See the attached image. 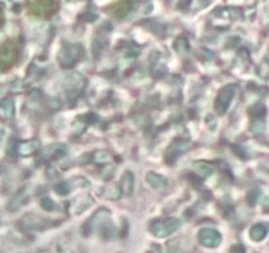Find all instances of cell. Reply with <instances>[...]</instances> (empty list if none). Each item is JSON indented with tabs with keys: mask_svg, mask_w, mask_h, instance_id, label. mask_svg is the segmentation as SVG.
I'll return each mask as SVG.
<instances>
[{
	"mask_svg": "<svg viewBox=\"0 0 269 253\" xmlns=\"http://www.w3.org/2000/svg\"><path fill=\"white\" fill-rule=\"evenodd\" d=\"M19 58V48L15 41H6L0 46V71H7Z\"/></svg>",
	"mask_w": 269,
	"mask_h": 253,
	"instance_id": "cell-1",
	"label": "cell"
},
{
	"mask_svg": "<svg viewBox=\"0 0 269 253\" xmlns=\"http://www.w3.org/2000/svg\"><path fill=\"white\" fill-rule=\"evenodd\" d=\"M235 91H236V86L235 85H227L220 89L218 93L217 101H215V111L219 115L226 114V111L230 107L231 102L234 99Z\"/></svg>",
	"mask_w": 269,
	"mask_h": 253,
	"instance_id": "cell-2",
	"label": "cell"
},
{
	"mask_svg": "<svg viewBox=\"0 0 269 253\" xmlns=\"http://www.w3.org/2000/svg\"><path fill=\"white\" fill-rule=\"evenodd\" d=\"M83 56V48L77 44L65 45L60 52V62L63 67H70Z\"/></svg>",
	"mask_w": 269,
	"mask_h": 253,
	"instance_id": "cell-3",
	"label": "cell"
},
{
	"mask_svg": "<svg viewBox=\"0 0 269 253\" xmlns=\"http://www.w3.org/2000/svg\"><path fill=\"white\" fill-rule=\"evenodd\" d=\"M180 227V222L177 219H168V220H164V222L156 223V227L153 228L154 235L160 236V237H164V236L169 235L173 231Z\"/></svg>",
	"mask_w": 269,
	"mask_h": 253,
	"instance_id": "cell-4",
	"label": "cell"
},
{
	"mask_svg": "<svg viewBox=\"0 0 269 253\" xmlns=\"http://www.w3.org/2000/svg\"><path fill=\"white\" fill-rule=\"evenodd\" d=\"M186 149H188V142L186 141H177L174 144H171L165 153V161L173 163Z\"/></svg>",
	"mask_w": 269,
	"mask_h": 253,
	"instance_id": "cell-5",
	"label": "cell"
},
{
	"mask_svg": "<svg viewBox=\"0 0 269 253\" xmlns=\"http://www.w3.org/2000/svg\"><path fill=\"white\" fill-rule=\"evenodd\" d=\"M32 12L40 16H49L54 10V2L53 0H35L32 3Z\"/></svg>",
	"mask_w": 269,
	"mask_h": 253,
	"instance_id": "cell-6",
	"label": "cell"
},
{
	"mask_svg": "<svg viewBox=\"0 0 269 253\" xmlns=\"http://www.w3.org/2000/svg\"><path fill=\"white\" fill-rule=\"evenodd\" d=\"M200 239L205 245L215 246L219 244L220 235L215 229H202V231H201Z\"/></svg>",
	"mask_w": 269,
	"mask_h": 253,
	"instance_id": "cell-7",
	"label": "cell"
},
{
	"mask_svg": "<svg viewBox=\"0 0 269 253\" xmlns=\"http://www.w3.org/2000/svg\"><path fill=\"white\" fill-rule=\"evenodd\" d=\"M132 7L133 4L131 0H120L112 7V14L115 15L118 19H123L132 11Z\"/></svg>",
	"mask_w": 269,
	"mask_h": 253,
	"instance_id": "cell-8",
	"label": "cell"
},
{
	"mask_svg": "<svg viewBox=\"0 0 269 253\" xmlns=\"http://www.w3.org/2000/svg\"><path fill=\"white\" fill-rule=\"evenodd\" d=\"M147 182L156 190H165L166 186H168V181L166 178L162 177L161 174L154 173V172H149L147 174Z\"/></svg>",
	"mask_w": 269,
	"mask_h": 253,
	"instance_id": "cell-9",
	"label": "cell"
},
{
	"mask_svg": "<svg viewBox=\"0 0 269 253\" xmlns=\"http://www.w3.org/2000/svg\"><path fill=\"white\" fill-rule=\"evenodd\" d=\"M133 186H135V177L131 172H126L123 174L122 181H120V189H122V193H124L126 195L132 194Z\"/></svg>",
	"mask_w": 269,
	"mask_h": 253,
	"instance_id": "cell-10",
	"label": "cell"
},
{
	"mask_svg": "<svg viewBox=\"0 0 269 253\" xmlns=\"http://www.w3.org/2000/svg\"><path fill=\"white\" fill-rule=\"evenodd\" d=\"M194 172L201 178H209L214 173V167L205 161H197V162H194Z\"/></svg>",
	"mask_w": 269,
	"mask_h": 253,
	"instance_id": "cell-11",
	"label": "cell"
},
{
	"mask_svg": "<svg viewBox=\"0 0 269 253\" xmlns=\"http://www.w3.org/2000/svg\"><path fill=\"white\" fill-rule=\"evenodd\" d=\"M103 195H105L106 198H110V199L116 201V199H119L120 195H122V189H120L118 185H110V186H107V188L105 189Z\"/></svg>",
	"mask_w": 269,
	"mask_h": 253,
	"instance_id": "cell-12",
	"label": "cell"
},
{
	"mask_svg": "<svg viewBox=\"0 0 269 253\" xmlns=\"http://www.w3.org/2000/svg\"><path fill=\"white\" fill-rule=\"evenodd\" d=\"M91 203H93V198H91L90 195H82V197L75 199V202H74V205H73V208L79 206V207L75 210V212H80L82 210H84V208H87Z\"/></svg>",
	"mask_w": 269,
	"mask_h": 253,
	"instance_id": "cell-13",
	"label": "cell"
},
{
	"mask_svg": "<svg viewBox=\"0 0 269 253\" xmlns=\"http://www.w3.org/2000/svg\"><path fill=\"white\" fill-rule=\"evenodd\" d=\"M40 148V141L39 140H32V141H28V142H25V144H23L21 145V154H32V153H35L36 150L39 149Z\"/></svg>",
	"mask_w": 269,
	"mask_h": 253,
	"instance_id": "cell-14",
	"label": "cell"
},
{
	"mask_svg": "<svg viewBox=\"0 0 269 253\" xmlns=\"http://www.w3.org/2000/svg\"><path fill=\"white\" fill-rule=\"evenodd\" d=\"M111 154L106 150H98L94 153V161L98 163H107L111 161Z\"/></svg>",
	"mask_w": 269,
	"mask_h": 253,
	"instance_id": "cell-15",
	"label": "cell"
},
{
	"mask_svg": "<svg viewBox=\"0 0 269 253\" xmlns=\"http://www.w3.org/2000/svg\"><path fill=\"white\" fill-rule=\"evenodd\" d=\"M174 48H175V50H178L180 53H185L186 50L189 49V41H188V40L184 37L178 38V40L175 41Z\"/></svg>",
	"mask_w": 269,
	"mask_h": 253,
	"instance_id": "cell-16",
	"label": "cell"
},
{
	"mask_svg": "<svg viewBox=\"0 0 269 253\" xmlns=\"http://www.w3.org/2000/svg\"><path fill=\"white\" fill-rule=\"evenodd\" d=\"M70 190H71V189H70V185L67 184V182H61L60 185H57L56 186V191L61 195L67 194Z\"/></svg>",
	"mask_w": 269,
	"mask_h": 253,
	"instance_id": "cell-17",
	"label": "cell"
},
{
	"mask_svg": "<svg viewBox=\"0 0 269 253\" xmlns=\"http://www.w3.org/2000/svg\"><path fill=\"white\" fill-rule=\"evenodd\" d=\"M42 207L45 208V210H50V208H53V202L52 199H49V198H45V199H42Z\"/></svg>",
	"mask_w": 269,
	"mask_h": 253,
	"instance_id": "cell-18",
	"label": "cell"
},
{
	"mask_svg": "<svg viewBox=\"0 0 269 253\" xmlns=\"http://www.w3.org/2000/svg\"><path fill=\"white\" fill-rule=\"evenodd\" d=\"M3 23V14H2V8H0V25Z\"/></svg>",
	"mask_w": 269,
	"mask_h": 253,
	"instance_id": "cell-19",
	"label": "cell"
}]
</instances>
